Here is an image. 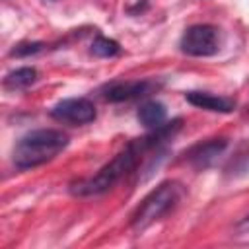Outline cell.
<instances>
[{"label":"cell","mask_w":249,"mask_h":249,"mask_svg":"<svg viewBox=\"0 0 249 249\" xmlns=\"http://www.w3.org/2000/svg\"><path fill=\"white\" fill-rule=\"evenodd\" d=\"M165 115H167L165 107L160 101H154V99L142 103L140 109H138V121L146 128H158V126H161L165 123Z\"/></svg>","instance_id":"9"},{"label":"cell","mask_w":249,"mask_h":249,"mask_svg":"<svg viewBox=\"0 0 249 249\" xmlns=\"http://www.w3.org/2000/svg\"><path fill=\"white\" fill-rule=\"evenodd\" d=\"M119 51H121L119 43L109 39V37H95L93 43H91V53L95 56H101V58L115 56V54H119Z\"/></svg>","instance_id":"11"},{"label":"cell","mask_w":249,"mask_h":249,"mask_svg":"<svg viewBox=\"0 0 249 249\" xmlns=\"http://www.w3.org/2000/svg\"><path fill=\"white\" fill-rule=\"evenodd\" d=\"M37 80V70L33 66H23V68H16L12 72L6 74L4 78V88L6 89H25L29 88L33 82Z\"/></svg>","instance_id":"10"},{"label":"cell","mask_w":249,"mask_h":249,"mask_svg":"<svg viewBox=\"0 0 249 249\" xmlns=\"http://www.w3.org/2000/svg\"><path fill=\"white\" fill-rule=\"evenodd\" d=\"M185 99L200 109L206 111H216V113H231L235 109V101L230 97H222V95H212L208 91H189L185 93Z\"/></svg>","instance_id":"8"},{"label":"cell","mask_w":249,"mask_h":249,"mask_svg":"<svg viewBox=\"0 0 249 249\" xmlns=\"http://www.w3.org/2000/svg\"><path fill=\"white\" fill-rule=\"evenodd\" d=\"M181 126V119H175L173 123H163L161 126L154 128V132L130 140L111 161H107L95 175L78 179L70 185V193L74 196H97L107 191H111L119 181H123L126 175H130L136 165L140 163L142 156L148 150H154L161 146L165 140H169Z\"/></svg>","instance_id":"1"},{"label":"cell","mask_w":249,"mask_h":249,"mask_svg":"<svg viewBox=\"0 0 249 249\" xmlns=\"http://www.w3.org/2000/svg\"><path fill=\"white\" fill-rule=\"evenodd\" d=\"M179 47L189 56H212L220 49V31L210 23L191 25L183 33Z\"/></svg>","instance_id":"4"},{"label":"cell","mask_w":249,"mask_h":249,"mask_svg":"<svg viewBox=\"0 0 249 249\" xmlns=\"http://www.w3.org/2000/svg\"><path fill=\"white\" fill-rule=\"evenodd\" d=\"M160 86L152 80H134V82H117L111 84L105 91L103 97L107 101L119 103V101H128V99H136V97H144L148 93H152L154 89H158Z\"/></svg>","instance_id":"6"},{"label":"cell","mask_w":249,"mask_h":249,"mask_svg":"<svg viewBox=\"0 0 249 249\" xmlns=\"http://www.w3.org/2000/svg\"><path fill=\"white\" fill-rule=\"evenodd\" d=\"M185 187L179 181H163L156 189H152L142 202L136 206V210L130 216V228L134 231H144L154 222L169 214L183 198Z\"/></svg>","instance_id":"3"},{"label":"cell","mask_w":249,"mask_h":249,"mask_svg":"<svg viewBox=\"0 0 249 249\" xmlns=\"http://www.w3.org/2000/svg\"><path fill=\"white\" fill-rule=\"evenodd\" d=\"M235 231H237V233H249V214L243 216V218L235 224Z\"/></svg>","instance_id":"13"},{"label":"cell","mask_w":249,"mask_h":249,"mask_svg":"<svg viewBox=\"0 0 249 249\" xmlns=\"http://www.w3.org/2000/svg\"><path fill=\"white\" fill-rule=\"evenodd\" d=\"M43 47H45V45H43L41 41H25V43L16 45V47L10 51V54H12V56H29V54L39 53Z\"/></svg>","instance_id":"12"},{"label":"cell","mask_w":249,"mask_h":249,"mask_svg":"<svg viewBox=\"0 0 249 249\" xmlns=\"http://www.w3.org/2000/svg\"><path fill=\"white\" fill-rule=\"evenodd\" d=\"M51 117L60 123L78 126V124H88L95 121L97 111H95V105L86 97H68V99L58 101L51 109Z\"/></svg>","instance_id":"5"},{"label":"cell","mask_w":249,"mask_h":249,"mask_svg":"<svg viewBox=\"0 0 249 249\" xmlns=\"http://www.w3.org/2000/svg\"><path fill=\"white\" fill-rule=\"evenodd\" d=\"M68 146V134L56 128H37L23 134L12 152L18 169H31L54 160Z\"/></svg>","instance_id":"2"},{"label":"cell","mask_w":249,"mask_h":249,"mask_svg":"<svg viewBox=\"0 0 249 249\" xmlns=\"http://www.w3.org/2000/svg\"><path fill=\"white\" fill-rule=\"evenodd\" d=\"M226 146H228L226 138H210L206 142H200V144L193 146L185 156H187V161L193 167L206 169V167H210L218 160V156L226 150Z\"/></svg>","instance_id":"7"}]
</instances>
